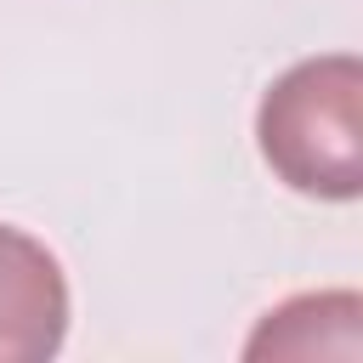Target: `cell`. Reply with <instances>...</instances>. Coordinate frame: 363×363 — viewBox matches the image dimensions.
Returning <instances> with one entry per match:
<instances>
[{
  "instance_id": "3957f363",
  "label": "cell",
  "mask_w": 363,
  "mask_h": 363,
  "mask_svg": "<svg viewBox=\"0 0 363 363\" xmlns=\"http://www.w3.org/2000/svg\"><path fill=\"white\" fill-rule=\"evenodd\" d=\"M244 357H289V363H312V357H335V363H357L363 357V301L357 289H312V295H289L284 306H272L255 335L244 340Z\"/></svg>"
},
{
  "instance_id": "6da1fadb",
  "label": "cell",
  "mask_w": 363,
  "mask_h": 363,
  "mask_svg": "<svg viewBox=\"0 0 363 363\" xmlns=\"http://www.w3.org/2000/svg\"><path fill=\"white\" fill-rule=\"evenodd\" d=\"M255 142L272 176L306 199L363 193V62L352 51L306 57L278 74L255 108Z\"/></svg>"
},
{
  "instance_id": "7a4b0ae2",
  "label": "cell",
  "mask_w": 363,
  "mask_h": 363,
  "mask_svg": "<svg viewBox=\"0 0 363 363\" xmlns=\"http://www.w3.org/2000/svg\"><path fill=\"white\" fill-rule=\"evenodd\" d=\"M68 335L62 261L23 227L0 221V363H45Z\"/></svg>"
}]
</instances>
